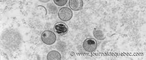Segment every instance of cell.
Wrapping results in <instances>:
<instances>
[{
  "label": "cell",
  "mask_w": 146,
  "mask_h": 60,
  "mask_svg": "<svg viewBox=\"0 0 146 60\" xmlns=\"http://www.w3.org/2000/svg\"><path fill=\"white\" fill-rule=\"evenodd\" d=\"M72 11L70 8L67 7H62L59 9L58 12V16L62 21H69L72 18Z\"/></svg>",
  "instance_id": "3957f363"
},
{
  "label": "cell",
  "mask_w": 146,
  "mask_h": 60,
  "mask_svg": "<svg viewBox=\"0 0 146 60\" xmlns=\"http://www.w3.org/2000/svg\"><path fill=\"white\" fill-rule=\"evenodd\" d=\"M67 0H60V1H54L55 4L57 6H65L67 3Z\"/></svg>",
  "instance_id": "ba28073f"
},
{
  "label": "cell",
  "mask_w": 146,
  "mask_h": 60,
  "mask_svg": "<svg viewBox=\"0 0 146 60\" xmlns=\"http://www.w3.org/2000/svg\"><path fill=\"white\" fill-rule=\"evenodd\" d=\"M39 1L42 3H47L49 1H46H46H44V0H43V1H42V0H41H41H40V1Z\"/></svg>",
  "instance_id": "9c48e42d"
},
{
  "label": "cell",
  "mask_w": 146,
  "mask_h": 60,
  "mask_svg": "<svg viewBox=\"0 0 146 60\" xmlns=\"http://www.w3.org/2000/svg\"><path fill=\"white\" fill-rule=\"evenodd\" d=\"M93 35L96 39L102 41L106 38L104 33L101 30L95 29L93 31Z\"/></svg>",
  "instance_id": "52a82bcc"
},
{
  "label": "cell",
  "mask_w": 146,
  "mask_h": 60,
  "mask_svg": "<svg viewBox=\"0 0 146 60\" xmlns=\"http://www.w3.org/2000/svg\"><path fill=\"white\" fill-rule=\"evenodd\" d=\"M68 5L71 9L74 11H79L83 8V1L82 0H71L69 1Z\"/></svg>",
  "instance_id": "5b68a950"
},
{
  "label": "cell",
  "mask_w": 146,
  "mask_h": 60,
  "mask_svg": "<svg viewBox=\"0 0 146 60\" xmlns=\"http://www.w3.org/2000/svg\"><path fill=\"white\" fill-rule=\"evenodd\" d=\"M82 47L87 52H94L98 47V43L94 38H89L85 39L83 43Z\"/></svg>",
  "instance_id": "7a4b0ae2"
},
{
  "label": "cell",
  "mask_w": 146,
  "mask_h": 60,
  "mask_svg": "<svg viewBox=\"0 0 146 60\" xmlns=\"http://www.w3.org/2000/svg\"><path fill=\"white\" fill-rule=\"evenodd\" d=\"M48 60H61L62 55L60 53L56 51H51L49 52L47 55Z\"/></svg>",
  "instance_id": "8992f818"
},
{
  "label": "cell",
  "mask_w": 146,
  "mask_h": 60,
  "mask_svg": "<svg viewBox=\"0 0 146 60\" xmlns=\"http://www.w3.org/2000/svg\"><path fill=\"white\" fill-rule=\"evenodd\" d=\"M41 41L45 44L51 45L56 41L55 34L50 30H45L42 32L41 35Z\"/></svg>",
  "instance_id": "6da1fadb"
},
{
  "label": "cell",
  "mask_w": 146,
  "mask_h": 60,
  "mask_svg": "<svg viewBox=\"0 0 146 60\" xmlns=\"http://www.w3.org/2000/svg\"><path fill=\"white\" fill-rule=\"evenodd\" d=\"M54 30L58 34L64 36L67 34L68 31V27L65 23L62 22H57L54 27Z\"/></svg>",
  "instance_id": "277c9868"
}]
</instances>
